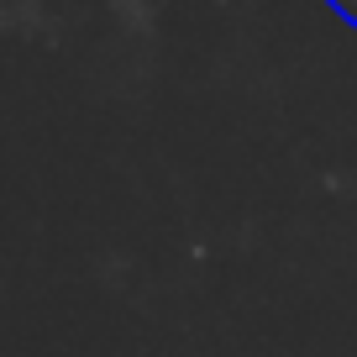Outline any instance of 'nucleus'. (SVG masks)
<instances>
[{
	"label": "nucleus",
	"instance_id": "1",
	"mask_svg": "<svg viewBox=\"0 0 357 357\" xmlns=\"http://www.w3.org/2000/svg\"><path fill=\"white\" fill-rule=\"evenodd\" d=\"M326 6H331L342 22H352V26H357V0H326Z\"/></svg>",
	"mask_w": 357,
	"mask_h": 357
}]
</instances>
